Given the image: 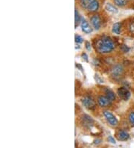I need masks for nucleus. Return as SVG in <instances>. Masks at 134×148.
<instances>
[{
    "label": "nucleus",
    "instance_id": "f257e3e1",
    "mask_svg": "<svg viewBox=\"0 0 134 148\" xmlns=\"http://www.w3.org/2000/svg\"><path fill=\"white\" fill-rule=\"evenodd\" d=\"M93 47L99 54L106 55L112 53L116 48V43L110 37L104 35L93 41Z\"/></svg>",
    "mask_w": 134,
    "mask_h": 148
},
{
    "label": "nucleus",
    "instance_id": "f03ea898",
    "mask_svg": "<svg viewBox=\"0 0 134 148\" xmlns=\"http://www.w3.org/2000/svg\"><path fill=\"white\" fill-rule=\"evenodd\" d=\"M81 103H82V105L88 110L94 111L97 107V104L95 103V99H93L92 96L89 95V94L85 95L81 99Z\"/></svg>",
    "mask_w": 134,
    "mask_h": 148
},
{
    "label": "nucleus",
    "instance_id": "7ed1b4c3",
    "mask_svg": "<svg viewBox=\"0 0 134 148\" xmlns=\"http://www.w3.org/2000/svg\"><path fill=\"white\" fill-rule=\"evenodd\" d=\"M110 76L114 80H118L123 76L124 74V67L122 64H115L112 68L110 69Z\"/></svg>",
    "mask_w": 134,
    "mask_h": 148
},
{
    "label": "nucleus",
    "instance_id": "20e7f679",
    "mask_svg": "<svg viewBox=\"0 0 134 148\" xmlns=\"http://www.w3.org/2000/svg\"><path fill=\"white\" fill-rule=\"evenodd\" d=\"M80 123L82 125V127L86 130H90L93 128L94 126V121L90 116L87 115V114H82L80 116Z\"/></svg>",
    "mask_w": 134,
    "mask_h": 148
},
{
    "label": "nucleus",
    "instance_id": "39448f33",
    "mask_svg": "<svg viewBox=\"0 0 134 148\" xmlns=\"http://www.w3.org/2000/svg\"><path fill=\"white\" fill-rule=\"evenodd\" d=\"M103 114H104V117L106 118L107 120V123H109L111 127H115L116 126H118V119L113 115L109 111H107V110H104L103 111Z\"/></svg>",
    "mask_w": 134,
    "mask_h": 148
},
{
    "label": "nucleus",
    "instance_id": "423d86ee",
    "mask_svg": "<svg viewBox=\"0 0 134 148\" xmlns=\"http://www.w3.org/2000/svg\"><path fill=\"white\" fill-rule=\"evenodd\" d=\"M112 100L107 97L105 95H100L98 96L97 98V103L98 105L102 108H107V107L111 106L112 105Z\"/></svg>",
    "mask_w": 134,
    "mask_h": 148
},
{
    "label": "nucleus",
    "instance_id": "0eeeda50",
    "mask_svg": "<svg viewBox=\"0 0 134 148\" xmlns=\"http://www.w3.org/2000/svg\"><path fill=\"white\" fill-rule=\"evenodd\" d=\"M117 94L119 97L122 100H124V101H127L130 97H131V92L130 90L125 88V87H121L119 88H118L117 90Z\"/></svg>",
    "mask_w": 134,
    "mask_h": 148
},
{
    "label": "nucleus",
    "instance_id": "6e6552de",
    "mask_svg": "<svg viewBox=\"0 0 134 148\" xmlns=\"http://www.w3.org/2000/svg\"><path fill=\"white\" fill-rule=\"evenodd\" d=\"M90 23L95 30H99L101 28L102 22L100 16L98 14H94L90 17Z\"/></svg>",
    "mask_w": 134,
    "mask_h": 148
},
{
    "label": "nucleus",
    "instance_id": "1a4fd4ad",
    "mask_svg": "<svg viewBox=\"0 0 134 148\" xmlns=\"http://www.w3.org/2000/svg\"><path fill=\"white\" fill-rule=\"evenodd\" d=\"M115 136L118 141H126L130 138V134L124 130H118L116 132Z\"/></svg>",
    "mask_w": 134,
    "mask_h": 148
},
{
    "label": "nucleus",
    "instance_id": "9d476101",
    "mask_svg": "<svg viewBox=\"0 0 134 148\" xmlns=\"http://www.w3.org/2000/svg\"><path fill=\"white\" fill-rule=\"evenodd\" d=\"M80 26H81L82 32L84 33H85V34H90L93 30V27H92L90 24L86 20H84V19H82V21H81V23H80Z\"/></svg>",
    "mask_w": 134,
    "mask_h": 148
},
{
    "label": "nucleus",
    "instance_id": "9b49d317",
    "mask_svg": "<svg viewBox=\"0 0 134 148\" xmlns=\"http://www.w3.org/2000/svg\"><path fill=\"white\" fill-rule=\"evenodd\" d=\"M98 8H99V2H98V0H94L89 4V5L88 6L86 10L89 13H95L98 11Z\"/></svg>",
    "mask_w": 134,
    "mask_h": 148
},
{
    "label": "nucleus",
    "instance_id": "f8f14e48",
    "mask_svg": "<svg viewBox=\"0 0 134 148\" xmlns=\"http://www.w3.org/2000/svg\"><path fill=\"white\" fill-rule=\"evenodd\" d=\"M104 93L105 96H107V97L109 98L112 101H115L116 100V95L113 90L110 89L109 88H104Z\"/></svg>",
    "mask_w": 134,
    "mask_h": 148
},
{
    "label": "nucleus",
    "instance_id": "ddd939ff",
    "mask_svg": "<svg viewBox=\"0 0 134 148\" xmlns=\"http://www.w3.org/2000/svg\"><path fill=\"white\" fill-rule=\"evenodd\" d=\"M121 27H122V23L118 22L113 24V28H112V32L116 34H121Z\"/></svg>",
    "mask_w": 134,
    "mask_h": 148
},
{
    "label": "nucleus",
    "instance_id": "4468645a",
    "mask_svg": "<svg viewBox=\"0 0 134 148\" xmlns=\"http://www.w3.org/2000/svg\"><path fill=\"white\" fill-rule=\"evenodd\" d=\"M105 9L107 11H108L110 13H113V14H117L118 13V9H117V8L116 7L115 5H112L110 3H107L106 4V6H105Z\"/></svg>",
    "mask_w": 134,
    "mask_h": 148
},
{
    "label": "nucleus",
    "instance_id": "2eb2a0df",
    "mask_svg": "<svg viewBox=\"0 0 134 148\" xmlns=\"http://www.w3.org/2000/svg\"><path fill=\"white\" fill-rule=\"evenodd\" d=\"M94 0H79V4L81 8L83 9H86L88 6L89 5V4L91 3Z\"/></svg>",
    "mask_w": 134,
    "mask_h": 148
},
{
    "label": "nucleus",
    "instance_id": "dca6fc26",
    "mask_svg": "<svg viewBox=\"0 0 134 148\" xmlns=\"http://www.w3.org/2000/svg\"><path fill=\"white\" fill-rule=\"evenodd\" d=\"M75 28H77L79 25V24L81 23L82 21V18L80 16V14H79L78 11L77 9H75Z\"/></svg>",
    "mask_w": 134,
    "mask_h": 148
},
{
    "label": "nucleus",
    "instance_id": "f3484780",
    "mask_svg": "<svg viewBox=\"0 0 134 148\" xmlns=\"http://www.w3.org/2000/svg\"><path fill=\"white\" fill-rule=\"evenodd\" d=\"M113 3L115 5L118 6V7H124L127 5V0H113Z\"/></svg>",
    "mask_w": 134,
    "mask_h": 148
},
{
    "label": "nucleus",
    "instance_id": "a211bd4d",
    "mask_svg": "<svg viewBox=\"0 0 134 148\" xmlns=\"http://www.w3.org/2000/svg\"><path fill=\"white\" fill-rule=\"evenodd\" d=\"M127 119H128L129 123H131L133 127H134V112H131L129 113Z\"/></svg>",
    "mask_w": 134,
    "mask_h": 148
},
{
    "label": "nucleus",
    "instance_id": "6ab92c4d",
    "mask_svg": "<svg viewBox=\"0 0 134 148\" xmlns=\"http://www.w3.org/2000/svg\"><path fill=\"white\" fill-rule=\"evenodd\" d=\"M75 40L76 43H81L84 42V38L80 36V35H79V34H75Z\"/></svg>",
    "mask_w": 134,
    "mask_h": 148
},
{
    "label": "nucleus",
    "instance_id": "aec40b11",
    "mask_svg": "<svg viewBox=\"0 0 134 148\" xmlns=\"http://www.w3.org/2000/svg\"><path fill=\"white\" fill-rule=\"evenodd\" d=\"M120 49H121V50H122V52H123V53H128L129 51H130V48H129L127 46L124 45V44H123V45L121 46V47H120Z\"/></svg>",
    "mask_w": 134,
    "mask_h": 148
},
{
    "label": "nucleus",
    "instance_id": "412c9836",
    "mask_svg": "<svg viewBox=\"0 0 134 148\" xmlns=\"http://www.w3.org/2000/svg\"><path fill=\"white\" fill-rule=\"evenodd\" d=\"M129 31L131 32L132 34H134V21L131 22L129 25Z\"/></svg>",
    "mask_w": 134,
    "mask_h": 148
},
{
    "label": "nucleus",
    "instance_id": "4be33fe9",
    "mask_svg": "<svg viewBox=\"0 0 134 148\" xmlns=\"http://www.w3.org/2000/svg\"><path fill=\"white\" fill-rule=\"evenodd\" d=\"M81 58H82L83 60L85 61L86 62H89V58H88V56L86 53H83L82 54H81Z\"/></svg>",
    "mask_w": 134,
    "mask_h": 148
},
{
    "label": "nucleus",
    "instance_id": "5701e85b",
    "mask_svg": "<svg viewBox=\"0 0 134 148\" xmlns=\"http://www.w3.org/2000/svg\"><path fill=\"white\" fill-rule=\"evenodd\" d=\"M85 47H86V49L88 51H90L91 50V43L88 41H86V43H85Z\"/></svg>",
    "mask_w": 134,
    "mask_h": 148
},
{
    "label": "nucleus",
    "instance_id": "b1692460",
    "mask_svg": "<svg viewBox=\"0 0 134 148\" xmlns=\"http://www.w3.org/2000/svg\"><path fill=\"white\" fill-rule=\"evenodd\" d=\"M95 79L96 80L97 82H100V83H103V82H104V81L101 79L100 78L98 77V76L97 75V74H95Z\"/></svg>",
    "mask_w": 134,
    "mask_h": 148
},
{
    "label": "nucleus",
    "instance_id": "393cba45",
    "mask_svg": "<svg viewBox=\"0 0 134 148\" xmlns=\"http://www.w3.org/2000/svg\"><path fill=\"white\" fill-rule=\"evenodd\" d=\"M108 141L112 143V144H116V141H115V139L112 136H109L108 137Z\"/></svg>",
    "mask_w": 134,
    "mask_h": 148
},
{
    "label": "nucleus",
    "instance_id": "a878e982",
    "mask_svg": "<svg viewBox=\"0 0 134 148\" xmlns=\"http://www.w3.org/2000/svg\"><path fill=\"white\" fill-rule=\"evenodd\" d=\"M80 45H79V43H76V44H75V49H80Z\"/></svg>",
    "mask_w": 134,
    "mask_h": 148
}]
</instances>
